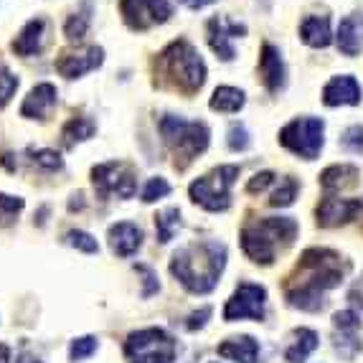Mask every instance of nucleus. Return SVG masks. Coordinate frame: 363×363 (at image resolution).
Returning <instances> with one entry per match:
<instances>
[{
  "instance_id": "nucleus-29",
  "label": "nucleus",
  "mask_w": 363,
  "mask_h": 363,
  "mask_svg": "<svg viewBox=\"0 0 363 363\" xmlns=\"http://www.w3.org/2000/svg\"><path fill=\"white\" fill-rule=\"evenodd\" d=\"M335 351H338L340 358H345V361H351L353 356H358V353L363 351V343L358 340L356 330H340L338 340H335Z\"/></svg>"
},
{
  "instance_id": "nucleus-12",
  "label": "nucleus",
  "mask_w": 363,
  "mask_h": 363,
  "mask_svg": "<svg viewBox=\"0 0 363 363\" xmlns=\"http://www.w3.org/2000/svg\"><path fill=\"white\" fill-rule=\"evenodd\" d=\"M318 224L323 229H335V226H343L348 221L363 213V201L356 199H338V196H325V199L318 203Z\"/></svg>"
},
{
  "instance_id": "nucleus-43",
  "label": "nucleus",
  "mask_w": 363,
  "mask_h": 363,
  "mask_svg": "<svg viewBox=\"0 0 363 363\" xmlns=\"http://www.w3.org/2000/svg\"><path fill=\"white\" fill-rule=\"evenodd\" d=\"M183 6L191 8V11H199V8H206L211 6V3H216V0H181Z\"/></svg>"
},
{
  "instance_id": "nucleus-42",
  "label": "nucleus",
  "mask_w": 363,
  "mask_h": 363,
  "mask_svg": "<svg viewBox=\"0 0 363 363\" xmlns=\"http://www.w3.org/2000/svg\"><path fill=\"white\" fill-rule=\"evenodd\" d=\"M208 318H211V308H201L199 313H194L191 318H188L186 328H188V330H199V328L206 325Z\"/></svg>"
},
{
  "instance_id": "nucleus-24",
  "label": "nucleus",
  "mask_w": 363,
  "mask_h": 363,
  "mask_svg": "<svg viewBox=\"0 0 363 363\" xmlns=\"http://www.w3.org/2000/svg\"><path fill=\"white\" fill-rule=\"evenodd\" d=\"M315 348H318V333L310 328H300V330H295V343L285 351V358L290 363H303Z\"/></svg>"
},
{
  "instance_id": "nucleus-22",
  "label": "nucleus",
  "mask_w": 363,
  "mask_h": 363,
  "mask_svg": "<svg viewBox=\"0 0 363 363\" xmlns=\"http://www.w3.org/2000/svg\"><path fill=\"white\" fill-rule=\"evenodd\" d=\"M218 356L231 358L239 363H257L259 356V343L252 335H239V338H229L218 345Z\"/></svg>"
},
{
  "instance_id": "nucleus-36",
  "label": "nucleus",
  "mask_w": 363,
  "mask_h": 363,
  "mask_svg": "<svg viewBox=\"0 0 363 363\" xmlns=\"http://www.w3.org/2000/svg\"><path fill=\"white\" fill-rule=\"evenodd\" d=\"M340 145L348 152H363V125H351L340 138Z\"/></svg>"
},
{
  "instance_id": "nucleus-28",
  "label": "nucleus",
  "mask_w": 363,
  "mask_h": 363,
  "mask_svg": "<svg viewBox=\"0 0 363 363\" xmlns=\"http://www.w3.org/2000/svg\"><path fill=\"white\" fill-rule=\"evenodd\" d=\"M89 16H91V3L84 6V13H74L72 18L64 26V33H67L69 41H79V38L86 36V28H89Z\"/></svg>"
},
{
  "instance_id": "nucleus-40",
  "label": "nucleus",
  "mask_w": 363,
  "mask_h": 363,
  "mask_svg": "<svg viewBox=\"0 0 363 363\" xmlns=\"http://www.w3.org/2000/svg\"><path fill=\"white\" fill-rule=\"evenodd\" d=\"M135 272H140L143 274V282H145V290H143V297H150V295H155L157 290H160V282H157V274L152 272L150 267L147 264H135Z\"/></svg>"
},
{
  "instance_id": "nucleus-7",
  "label": "nucleus",
  "mask_w": 363,
  "mask_h": 363,
  "mask_svg": "<svg viewBox=\"0 0 363 363\" xmlns=\"http://www.w3.org/2000/svg\"><path fill=\"white\" fill-rule=\"evenodd\" d=\"M236 178H239V165H221V168L211 170L208 176L191 183L188 194L194 203H199L206 211H226L231 203L229 191Z\"/></svg>"
},
{
  "instance_id": "nucleus-38",
  "label": "nucleus",
  "mask_w": 363,
  "mask_h": 363,
  "mask_svg": "<svg viewBox=\"0 0 363 363\" xmlns=\"http://www.w3.org/2000/svg\"><path fill=\"white\" fill-rule=\"evenodd\" d=\"M249 133H247V128L244 125H231L229 128V147L234 152H244L249 147Z\"/></svg>"
},
{
  "instance_id": "nucleus-21",
  "label": "nucleus",
  "mask_w": 363,
  "mask_h": 363,
  "mask_svg": "<svg viewBox=\"0 0 363 363\" xmlns=\"http://www.w3.org/2000/svg\"><path fill=\"white\" fill-rule=\"evenodd\" d=\"M300 36L308 46L313 49H325L333 41V30H330V21L325 16H308L300 23Z\"/></svg>"
},
{
  "instance_id": "nucleus-18",
  "label": "nucleus",
  "mask_w": 363,
  "mask_h": 363,
  "mask_svg": "<svg viewBox=\"0 0 363 363\" xmlns=\"http://www.w3.org/2000/svg\"><path fill=\"white\" fill-rule=\"evenodd\" d=\"M107 239H109V249L117 257H133L140 249V244H143V231L135 224H130V221H120V224L109 226Z\"/></svg>"
},
{
  "instance_id": "nucleus-41",
  "label": "nucleus",
  "mask_w": 363,
  "mask_h": 363,
  "mask_svg": "<svg viewBox=\"0 0 363 363\" xmlns=\"http://www.w3.org/2000/svg\"><path fill=\"white\" fill-rule=\"evenodd\" d=\"M269 183H274V173L272 170H264V173H257V176L247 183V191L249 194H262Z\"/></svg>"
},
{
  "instance_id": "nucleus-16",
  "label": "nucleus",
  "mask_w": 363,
  "mask_h": 363,
  "mask_svg": "<svg viewBox=\"0 0 363 363\" xmlns=\"http://www.w3.org/2000/svg\"><path fill=\"white\" fill-rule=\"evenodd\" d=\"M56 104V86L43 82V84H36L28 91V97L21 104V115L30 117V120H46L51 115V109Z\"/></svg>"
},
{
  "instance_id": "nucleus-33",
  "label": "nucleus",
  "mask_w": 363,
  "mask_h": 363,
  "mask_svg": "<svg viewBox=\"0 0 363 363\" xmlns=\"http://www.w3.org/2000/svg\"><path fill=\"white\" fill-rule=\"evenodd\" d=\"M16 89H18V77H16L8 67L0 64V107H6V104L11 102Z\"/></svg>"
},
{
  "instance_id": "nucleus-3",
  "label": "nucleus",
  "mask_w": 363,
  "mask_h": 363,
  "mask_svg": "<svg viewBox=\"0 0 363 363\" xmlns=\"http://www.w3.org/2000/svg\"><path fill=\"white\" fill-rule=\"evenodd\" d=\"M155 79L160 86L176 89L186 97L196 94L206 82V64L188 41H173L155 59Z\"/></svg>"
},
{
  "instance_id": "nucleus-4",
  "label": "nucleus",
  "mask_w": 363,
  "mask_h": 363,
  "mask_svg": "<svg viewBox=\"0 0 363 363\" xmlns=\"http://www.w3.org/2000/svg\"><path fill=\"white\" fill-rule=\"evenodd\" d=\"M297 221L290 216H269L252 221L242 229L244 255L257 264H272L279 249L290 247L297 239Z\"/></svg>"
},
{
  "instance_id": "nucleus-2",
  "label": "nucleus",
  "mask_w": 363,
  "mask_h": 363,
  "mask_svg": "<svg viewBox=\"0 0 363 363\" xmlns=\"http://www.w3.org/2000/svg\"><path fill=\"white\" fill-rule=\"evenodd\" d=\"M226 267V247L213 239L191 242L181 247L170 259V272L194 295H206L218 285Z\"/></svg>"
},
{
  "instance_id": "nucleus-19",
  "label": "nucleus",
  "mask_w": 363,
  "mask_h": 363,
  "mask_svg": "<svg viewBox=\"0 0 363 363\" xmlns=\"http://www.w3.org/2000/svg\"><path fill=\"white\" fill-rule=\"evenodd\" d=\"M46 43V21L43 18H33L23 26L16 41H13V51L18 56H33L43 49Z\"/></svg>"
},
{
  "instance_id": "nucleus-31",
  "label": "nucleus",
  "mask_w": 363,
  "mask_h": 363,
  "mask_svg": "<svg viewBox=\"0 0 363 363\" xmlns=\"http://www.w3.org/2000/svg\"><path fill=\"white\" fill-rule=\"evenodd\" d=\"M21 208H23V199L0 194V226H11Z\"/></svg>"
},
{
  "instance_id": "nucleus-44",
  "label": "nucleus",
  "mask_w": 363,
  "mask_h": 363,
  "mask_svg": "<svg viewBox=\"0 0 363 363\" xmlns=\"http://www.w3.org/2000/svg\"><path fill=\"white\" fill-rule=\"evenodd\" d=\"M0 363H11V348L0 343Z\"/></svg>"
},
{
  "instance_id": "nucleus-30",
  "label": "nucleus",
  "mask_w": 363,
  "mask_h": 363,
  "mask_svg": "<svg viewBox=\"0 0 363 363\" xmlns=\"http://www.w3.org/2000/svg\"><path fill=\"white\" fill-rule=\"evenodd\" d=\"M297 181L295 178H282L279 181V188L272 194V199H269V203L277 208H285V206H292L295 203V196H297Z\"/></svg>"
},
{
  "instance_id": "nucleus-14",
  "label": "nucleus",
  "mask_w": 363,
  "mask_h": 363,
  "mask_svg": "<svg viewBox=\"0 0 363 363\" xmlns=\"http://www.w3.org/2000/svg\"><path fill=\"white\" fill-rule=\"evenodd\" d=\"M363 99V89L351 74H340L333 77L323 89V102L328 107H356Z\"/></svg>"
},
{
  "instance_id": "nucleus-46",
  "label": "nucleus",
  "mask_w": 363,
  "mask_h": 363,
  "mask_svg": "<svg viewBox=\"0 0 363 363\" xmlns=\"http://www.w3.org/2000/svg\"><path fill=\"white\" fill-rule=\"evenodd\" d=\"M16 363H41V361H38V358H33L30 353H23V356H18V361H16Z\"/></svg>"
},
{
  "instance_id": "nucleus-23",
  "label": "nucleus",
  "mask_w": 363,
  "mask_h": 363,
  "mask_svg": "<svg viewBox=\"0 0 363 363\" xmlns=\"http://www.w3.org/2000/svg\"><path fill=\"white\" fill-rule=\"evenodd\" d=\"M361 178V170L356 165L340 163V165H330V168L323 170L320 176V186L325 191H345V188H353Z\"/></svg>"
},
{
  "instance_id": "nucleus-1",
  "label": "nucleus",
  "mask_w": 363,
  "mask_h": 363,
  "mask_svg": "<svg viewBox=\"0 0 363 363\" xmlns=\"http://www.w3.org/2000/svg\"><path fill=\"white\" fill-rule=\"evenodd\" d=\"M345 272H348V262H343L338 252L318 247L308 249L300 257V264L285 287L287 303L297 310H305V313H318L325 305L323 295L338 287Z\"/></svg>"
},
{
  "instance_id": "nucleus-5",
  "label": "nucleus",
  "mask_w": 363,
  "mask_h": 363,
  "mask_svg": "<svg viewBox=\"0 0 363 363\" xmlns=\"http://www.w3.org/2000/svg\"><path fill=\"white\" fill-rule=\"evenodd\" d=\"M160 133H163L165 145L176 155V165H181V168H186L194 157H199L206 150L208 138H211L203 122H191L176 115H165L160 120Z\"/></svg>"
},
{
  "instance_id": "nucleus-17",
  "label": "nucleus",
  "mask_w": 363,
  "mask_h": 363,
  "mask_svg": "<svg viewBox=\"0 0 363 363\" xmlns=\"http://www.w3.org/2000/svg\"><path fill=\"white\" fill-rule=\"evenodd\" d=\"M244 33H247V28L239 23H226L224 18L208 21V43H211V49L216 51L224 61L234 59V49H231L229 38L244 36Z\"/></svg>"
},
{
  "instance_id": "nucleus-27",
  "label": "nucleus",
  "mask_w": 363,
  "mask_h": 363,
  "mask_svg": "<svg viewBox=\"0 0 363 363\" xmlns=\"http://www.w3.org/2000/svg\"><path fill=\"white\" fill-rule=\"evenodd\" d=\"M178 226H181V211L178 208H165L163 213H157L155 216L157 242L168 244L173 239V234L178 231Z\"/></svg>"
},
{
  "instance_id": "nucleus-20",
  "label": "nucleus",
  "mask_w": 363,
  "mask_h": 363,
  "mask_svg": "<svg viewBox=\"0 0 363 363\" xmlns=\"http://www.w3.org/2000/svg\"><path fill=\"white\" fill-rule=\"evenodd\" d=\"M338 49L343 56H356L363 49V16H348L338 26Z\"/></svg>"
},
{
  "instance_id": "nucleus-25",
  "label": "nucleus",
  "mask_w": 363,
  "mask_h": 363,
  "mask_svg": "<svg viewBox=\"0 0 363 363\" xmlns=\"http://www.w3.org/2000/svg\"><path fill=\"white\" fill-rule=\"evenodd\" d=\"M244 102H247V94L242 89H236V86H218L211 97V109L231 115V112H239L244 107Z\"/></svg>"
},
{
  "instance_id": "nucleus-15",
  "label": "nucleus",
  "mask_w": 363,
  "mask_h": 363,
  "mask_svg": "<svg viewBox=\"0 0 363 363\" xmlns=\"http://www.w3.org/2000/svg\"><path fill=\"white\" fill-rule=\"evenodd\" d=\"M259 72H262V79H264V86L272 91V94H277L279 89H285V82H287L285 61H282L279 49L272 46V43H264V46H262Z\"/></svg>"
},
{
  "instance_id": "nucleus-39",
  "label": "nucleus",
  "mask_w": 363,
  "mask_h": 363,
  "mask_svg": "<svg viewBox=\"0 0 363 363\" xmlns=\"http://www.w3.org/2000/svg\"><path fill=\"white\" fill-rule=\"evenodd\" d=\"M33 163L46 170H59L61 165H64V160H61V155L54 150H36L33 152Z\"/></svg>"
},
{
  "instance_id": "nucleus-13",
  "label": "nucleus",
  "mask_w": 363,
  "mask_h": 363,
  "mask_svg": "<svg viewBox=\"0 0 363 363\" xmlns=\"http://www.w3.org/2000/svg\"><path fill=\"white\" fill-rule=\"evenodd\" d=\"M104 51L99 46H89V49H79V51H64V54L56 59V72L67 79H79L84 74L94 72L97 67H102Z\"/></svg>"
},
{
  "instance_id": "nucleus-8",
  "label": "nucleus",
  "mask_w": 363,
  "mask_h": 363,
  "mask_svg": "<svg viewBox=\"0 0 363 363\" xmlns=\"http://www.w3.org/2000/svg\"><path fill=\"white\" fill-rule=\"evenodd\" d=\"M279 143L303 160H315L325 145V122L320 117H297L279 130Z\"/></svg>"
},
{
  "instance_id": "nucleus-26",
  "label": "nucleus",
  "mask_w": 363,
  "mask_h": 363,
  "mask_svg": "<svg viewBox=\"0 0 363 363\" xmlns=\"http://www.w3.org/2000/svg\"><path fill=\"white\" fill-rule=\"evenodd\" d=\"M94 133H97V125H94L89 117H74V120H69L67 125H64V130H61V138H64V145L74 147L77 143H84V140H89Z\"/></svg>"
},
{
  "instance_id": "nucleus-37",
  "label": "nucleus",
  "mask_w": 363,
  "mask_h": 363,
  "mask_svg": "<svg viewBox=\"0 0 363 363\" xmlns=\"http://www.w3.org/2000/svg\"><path fill=\"white\" fill-rule=\"evenodd\" d=\"M333 325H335V330H358L361 315H358L356 310H340V313L333 315Z\"/></svg>"
},
{
  "instance_id": "nucleus-32",
  "label": "nucleus",
  "mask_w": 363,
  "mask_h": 363,
  "mask_svg": "<svg viewBox=\"0 0 363 363\" xmlns=\"http://www.w3.org/2000/svg\"><path fill=\"white\" fill-rule=\"evenodd\" d=\"M67 244L74 249H79V252H84V255H97L99 252L97 239H94L91 234H86V231H69Z\"/></svg>"
},
{
  "instance_id": "nucleus-45",
  "label": "nucleus",
  "mask_w": 363,
  "mask_h": 363,
  "mask_svg": "<svg viewBox=\"0 0 363 363\" xmlns=\"http://www.w3.org/2000/svg\"><path fill=\"white\" fill-rule=\"evenodd\" d=\"M74 199H77V201H72V203H69V208H72V211H74V208H82V206H84V201H82L84 196H82V194H77Z\"/></svg>"
},
{
  "instance_id": "nucleus-6",
  "label": "nucleus",
  "mask_w": 363,
  "mask_h": 363,
  "mask_svg": "<svg viewBox=\"0 0 363 363\" xmlns=\"http://www.w3.org/2000/svg\"><path fill=\"white\" fill-rule=\"evenodd\" d=\"M178 343L160 328H145L130 333L125 340V358L128 363H173Z\"/></svg>"
},
{
  "instance_id": "nucleus-11",
  "label": "nucleus",
  "mask_w": 363,
  "mask_h": 363,
  "mask_svg": "<svg viewBox=\"0 0 363 363\" xmlns=\"http://www.w3.org/2000/svg\"><path fill=\"white\" fill-rule=\"evenodd\" d=\"M120 13L133 30H147L170 21L173 8L168 0H120Z\"/></svg>"
},
{
  "instance_id": "nucleus-9",
  "label": "nucleus",
  "mask_w": 363,
  "mask_h": 363,
  "mask_svg": "<svg viewBox=\"0 0 363 363\" xmlns=\"http://www.w3.org/2000/svg\"><path fill=\"white\" fill-rule=\"evenodd\" d=\"M91 183L99 199L107 196H120V199H133L138 191V178L135 170L125 163H102L91 170Z\"/></svg>"
},
{
  "instance_id": "nucleus-10",
  "label": "nucleus",
  "mask_w": 363,
  "mask_h": 363,
  "mask_svg": "<svg viewBox=\"0 0 363 363\" xmlns=\"http://www.w3.org/2000/svg\"><path fill=\"white\" fill-rule=\"evenodd\" d=\"M267 290L255 282H242L224 308V320H264Z\"/></svg>"
},
{
  "instance_id": "nucleus-35",
  "label": "nucleus",
  "mask_w": 363,
  "mask_h": 363,
  "mask_svg": "<svg viewBox=\"0 0 363 363\" xmlns=\"http://www.w3.org/2000/svg\"><path fill=\"white\" fill-rule=\"evenodd\" d=\"M168 194H170V183L165 181V178H150L145 191H143V201L152 203V201H157V199H165Z\"/></svg>"
},
{
  "instance_id": "nucleus-34",
  "label": "nucleus",
  "mask_w": 363,
  "mask_h": 363,
  "mask_svg": "<svg viewBox=\"0 0 363 363\" xmlns=\"http://www.w3.org/2000/svg\"><path fill=\"white\" fill-rule=\"evenodd\" d=\"M94 351H97V338H94V335H84V338L72 340V345H69V358H72V361H84V358H89Z\"/></svg>"
}]
</instances>
